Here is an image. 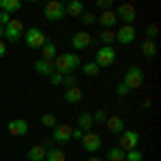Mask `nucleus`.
<instances>
[{
	"instance_id": "obj_1",
	"label": "nucleus",
	"mask_w": 161,
	"mask_h": 161,
	"mask_svg": "<svg viewBox=\"0 0 161 161\" xmlns=\"http://www.w3.org/2000/svg\"><path fill=\"white\" fill-rule=\"evenodd\" d=\"M77 67H80V56L73 52H62L54 58V69L60 75H71Z\"/></svg>"
},
{
	"instance_id": "obj_2",
	"label": "nucleus",
	"mask_w": 161,
	"mask_h": 161,
	"mask_svg": "<svg viewBox=\"0 0 161 161\" xmlns=\"http://www.w3.org/2000/svg\"><path fill=\"white\" fill-rule=\"evenodd\" d=\"M26 41V45L30 47V50H41L50 39L45 37V32L41 30V28H37V26H32V28H28V30H24V37H22Z\"/></svg>"
},
{
	"instance_id": "obj_3",
	"label": "nucleus",
	"mask_w": 161,
	"mask_h": 161,
	"mask_svg": "<svg viewBox=\"0 0 161 161\" xmlns=\"http://www.w3.org/2000/svg\"><path fill=\"white\" fill-rule=\"evenodd\" d=\"M123 84L129 88V90L142 86V84H144V71H142V67H131V69H127V71H125V77H123Z\"/></svg>"
},
{
	"instance_id": "obj_4",
	"label": "nucleus",
	"mask_w": 161,
	"mask_h": 161,
	"mask_svg": "<svg viewBox=\"0 0 161 161\" xmlns=\"http://www.w3.org/2000/svg\"><path fill=\"white\" fill-rule=\"evenodd\" d=\"M137 146H140V133L133 131V129H125L118 137V148L127 153V150H133Z\"/></svg>"
},
{
	"instance_id": "obj_5",
	"label": "nucleus",
	"mask_w": 161,
	"mask_h": 161,
	"mask_svg": "<svg viewBox=\"0 0 161 161\" xmlns=\"http://www.w3.org/2000/svg\"><path fill=\"white\" fill-rule=\"evenodd\" d=\"M116 62V52L112 45H103L97 50V58H95V64L99 67V69H105V67H112Z\"/></svg>"
},
{
	"instance_id": "obj_6",
	"label": "nucleus",
	"mask_w": 161,
	"mask_h": 161,
	"mask_svg": "<svg viewBox=\"0 0 161 161\" xmlns=\"http://www.w3.org/2000/svg\"><path fill=\"white\" fill-rule=\"evenodd\" d=\"M22 37H24V24H22L19 19H11L9 24L4 26V39H7V41L17 43Z\"/></svg>"
},
{
	"instance_id": "obj_7",
	"label": "nucleus",
	"mask_w": 161,
	"mask_h": 161,
	"mask_svg": "<svg viewBox=\"0 0 161 161\" xmlns=\"http://www.w3.org/2000/svg\"><path fill=\"white\" fill-rule=\"evenodd\" d=\"M114 13H116L118 19H123V24H129V26H133V22H136V17H137V11L131 2H123Z\"/></svg>"
},
{
	"instance_id": "obj_8",
	"label": "nucleus",
	"mask_w": 161,
	"mask_h": 161,
	"mask_svg": "<svg viewBox=\"0 0 161 161\" xmlns=\"http://www.w3.org/2000/svg\"><path fill=\"white\" fill-rule=\"evenodd\" d=\"M43 15H45L50 22H58V19H62V17L67 15V13H64V4H62V2H58V0H52V2H47V4H45Z\"/></svg>"
},
{
	"instance_id": "obj_9",
	"label": "nucleus",
	"mask_w": 161,
	"mask_h": 161,
	"mask_svg": "<svg viewBox=\"0 0 161 161\" xmlns=\"http://www.w3.org/2000/svg\"><path fill=\"white\" fill-rule=\"evenodd\" d=\"M71 131H73L71 125H67V123L56 125L54 131H52V142H56V144H67V142H71Z\"/></svg>"
},
{
	"instance_id": "obj_10",
	"label": "nucleus",
	"mask_w": 161,
	"mask_h": 161,
	"mask_svg": "<svg viewBox=\"0 0 161 161\" xmlns=\"http://www.w3.org/2000/svg\"><path fill=\"white\" fill-rule=\"evenodd\" d=\"M90 43H92V35L86 32V30H77L71 37V47L75 52H82V50H86V47H90Z\"/></svg>"
},
{
	"instance_id": "obj_11",
	"label": "nucleus",
	"mask_w": 161,
	"mask_h": 161,
	"mask_svg": "<svg viewBox=\"0 0 161 161\" xmlns=\"http://www.w3.org/2000/svg\"><path fill=\"white\" fill-rule=\"evenodd\" d=\"M101 136L99 133H92V131H88V133H84V137H82V146H84V150L86 153H97V150L101 148Z\"/></svg>"
},
{
	"instance_id": "obj_12",
	"label": "nucleus",
	"mask_w": 161,
	"mask_h": 161,
	"mask_svg": "<svg viewBox=\"0 0 161 161\" xmlns=\"http://www.w3.org/2000/svg\"><path fill=\"white\" fill-rule=\"evenodd\" d=\"M116 41L120 43V45H129V43H133L136 41V28L129 24H123L118 30H116Z\"/></svg>"
},
{
	"instance_id": "obj_13",
	"label": "nucleus",
	"mask_w": 161,
	"mask_h": 161,
	"mask_svg": "<svg viewBox=\"0 0 161 161\" xmlns=\"http://www.w3.org/2000/svg\"><path fill=\"white\" fill-rule=\"evenodd\" d=\"M7 131L15 137H24L26 133H28V123H26L24 118H13V120H9V125H7Z\"/></svg>"
},
{
	"instance_id": "obj_14",
	"label": "nucleus",
	"mask_w": 161,
	"mask_h": 161,
	"mask_svg": "<svg viewBox=\"0 0 161 161\" xmlns=\"http://www.w3.org/2000/svg\"><path fill=\"white\" fill-rule=\"evenodd\" d=\"M105 127H108V131L110 133H123L125 131V120L120 116H108V120H105Z\"/></svg>"
},
{
	"instance_id": "obj_15",
	"label": "nucleus",
	"mask_w": 161,
	"mask_h": 161,
	"mask_svg": "<svg viewBox=\"0 0 161 161\" xmlns=\"http://www.w3.org/2000/svg\"><path fill=\"white\" fill-rule=\"evenodd\" d=\"M35 71H37L39 75H45V77H50L56 69H54V60H41L39 58L37 62H35Z\"/></svg>"
},
{
	"instance_id": "obj_16",
	"label": "nucleus",
	"mask_w": 161,
	"mask_h": 161,
	"mask_svg": "<svg viewBox=\"0 0 161 161\" xmlns=\"http://www.w3.org/2000/svg\"><path fill=\"white\" fill-rule=\"evenodd\" d=\"M84 99V90L80 86H73V88H67L64 90V101L67 103H80Z\"/></svg>"
},
{
	"instance_id": "obj_17",
	"label": "nucleus",
	"mask_w": 161,
	"mask_h": 161,
	"mask_svg": "<svg viewBox=\"0 0 161 161\" xmlns=\"http://www.w3.org/2000/svg\"><path fill=\"white\" fill-rule=\"evenodd\" d=\"M64 13L71 15V17H82V13H84V4H82L80 0H71V2L64 4Z\"/></svg>"
},
{
	"instance_id": "obj_18",
	"label": "nucleus",
	"mask_w": 161,
	"mask_h": 161,
	"mask_svg": "<svg viewBox=\"0 0 161 161\" xmlns=\"http://www.w3.org/2000/svg\"><path fill=\"white\" fill-rule=\"evenodd\" d=\"M92 114L90 112H82L80 116H77V129H82L84 133H88L90 129H92Z\"/></svg>"
},
{
	"instance_id": "obj_19",
	"label": "nucleus",
	"mask_w": 161,
	"mask_h": 161,
	"mask_svg": "<svg viewBox=\"0 0 161 161\" xmlns=\"http://www.w3.org/2000/svg\"><path fill=\"white\" fill-rule=\"evenodd\" d=\"M45 146L43 144H37L32 148H28V161H45Z\"/></svg>"
},
{
	"instance_id": "obj_20",
	"label": "nucleus",
	"mask_w": 161,
	"mask_h": 161,
	"mask_svg": "<svg viewBox=\"0 0 161 161\" xmlns=\"http://www.w3.org/2000/svg\"><path fill=\"white\" fill-rule=\"evenodd\" d=\"M99 22L103 28H114L116 26V22H118V17H116V13H114V9L112 11H103L99 17Z\"/></svg>"
},
{
	"instance_id": "obj_21",
	"label": "nucleus",
	"mask_w": 161,
	"mask_h": 161,
	"mask_svg": "<svg viewBox=\"0 0 161 161\" xmlns=\"http://www.w3.org/2000/svg\"><path fill=\"white\" fill-rule=\"evenodd\" d=\"M58 56V50H56V45L52 43V41H47L43 47H41V60H54Z\"/></svg>"
},
{
	"instance_id": "obj_22",
	"label": "nucleus",
	"mask_w": 161,
	"mask_h": 161,
	"mask_svg": "<svg viewBox=\"0 0 161 161\" xmlns=\"http://www.w3.org/2000/svg\"><path fill=\"white\" fill-rule=\"evenodd\" d=\"M22 9V2L19 0H0V11H4V13H15V11H19Z\"/></svg>"
},
{
	"instance_id": "obj_23",
	"label": "nucleus",
	"mask_w": 161,
	"mask_h": 161,
	"mask_svg": "<svg viewBox=\"0 0 161 161\" xmlns=\"http://www.w3.org/2000/svg\"><path fill=\"white\" fill-rule=\"evenodd\" d=\"M99 39H101L103 45H112V43L116 41V30H114V28H103L101 35H99Z\"/></svg>"
},
{
	"instance_id": "obj_24",
	"label": "nucleus",
	"mask_w": 161,
	"mask_h": 161,
	"mask_svg": "<svg viewBox=\"0 0 161 161\" xmlns=\"http://www.w3.org/2000/svg\"><path fill=\"white\" fill-rule=\"evenodd\" d=\"M45 161H67V155L62 148H50L45 153Z\"/></svg>"
},
{
	"instance_id": "obj_25",
	"label": "nucleus",
	"mask_w": 161,
	"mask_h": 161,
	"mask_svg": "<svg viewBox=\"0 0 161 161\" xmlns=\"http://www.w3.org/2000/svg\"><path fill=\"white\" fill-rule=\"evenodd\" d=\"M155 54H157V45H155V41H148V39H146V41L142 43V56H144V58H153Z\"/></svg>"
},
{
	"instance_id": "obj_26",
	"label": "nucleus",
	"mask_w": 161,
	"mask_h": 161,
	"mask_svg": "<svg viewBox=\"0 0 161 161\" xmlns=\"http://www.w3.org/2000/svg\"><path fill=\"white\" fill-rule=\"evenodd\" d=\"M105 161H125V150H120L118 146H112L105 155Z\"/></svg>"
},
{
	"instance_id": "obj_27",
	"label": "nucleus",
	"mask_w": 161,
	"mask_h": 161,
	"mask_svg": "<svg viewBox=\"0 0 161 161\" xmlns=\"http://www.w3.org/2000/svg\"><path fill=\"white\" fill-rule=\"evenodd\" d=\"M99 67L95 64V60H90V62H86V64H82V73L84 75H88V77H95V75H99Z\"/></svg>"
},
{
	"instance_id": "obj_28",
	"label": "nucleus",
	"mask_w": 161,
	"mask_h": 161,
	"mask_svg": "<svg viewBox=\"0 0 161 161\" xmlns=\"http://www.w3.org/2000/svg\"><path fill=\"white\" fill-rule=\"evenodd\" d=\"M125 161H144V155H142V150H137V148L127 150L125 153Z\"/></svg>"
},
{
	"instance_id": "obj_29",
	"label": "nucleus",
	"mask_w": 161,
	"mask_h": 161,
	"mask_svg": "<svg viewBox=\"0 0 161 161\" xmlns=\"http://www.w3.org/2000/svg\"><path fill=\"white\" fill-rule=\"evenodd\" d=\"M41 125H43V127L54 129L58 123H56V116H54V114H43V116H41Z\"/></svg>"
},
{
	"instance_id": "obj_30",
	"label": "nucleus",
	"mask_w": 161,
	"mask_h": 161,
	"mask_svg": "<svg viewBox=\"0 0 161 161\" xmlns=\"http://www.w3.org/2000/svg\"><path fill=\"white\" fill-rule=\"evenodd\" d=\"M62 86H67V88L77 86V75H75V73H71V75H62Z\"/></svg>"
},
{
	"instance_id": "obj_31",
	"label": "nucleus",
	"mask_w": 161,
	"mask_h": 161,
	"mask_svg": "<svg viewBox=\"0 0 161 161\" xmlns=\"http://www.w3.org/2000/svg\"><path fill=\"white\" fill-rule=\"evenodd\" d=\"M144 30H146V39H148V41H153V39L157 37V30H159V28H157V24H155V22H150V24H146V28H144Z\"/></svg>"
},
{
	"instance_id": "obj_32",
	"label": "nucleus",
	"mask_w": 161,
	"mask_h": 161,
	"mask_svg": "<svg viewBox=\"0 0 161 161\" xmlns=\"http://www.w3.org/2000/svg\"><path fill=\"white\" fill-rule=\"evenodd\" d=\"M105 120H108V114H105L103 110H97L95 114H92V123L95 125H101V123H105Z\"/></svg>"
},
{
	"instance_id": "obj_33",
	"label": "nucleus",
	"mask_w": 161,
	"mask_h": 161,
	"mask_svg": "<svg viewBox=\"0 0 161 161\" xmlns=\"http://www.w3.org/2000/svg\"><path fill=\"white\" fill-rule=\"evenodd\" d=\"M80 19H82L84 24H95V22H97V15H95L92 11H84V13H82V17H80Z\"/></svg>"
},
{
	"instance_id": "obj_34",
	"label": "nucleus",
	"mask_w": 161,
	"mask_h": 161,
	"mask_svg": "<svg viewBox=\"0 0 161 161\" xmlns=\"http://www.w3.org/2000/svg\"><path fill=\"white\" fill-rule=\"evenodd\" d=\"M97 7H99L101 11H112L114 9V2L112 0H97Z\"/></svg>"
},
{
	"instance_id": "obj_35",
	"label": "nucleus",
	"mask_w": 161,
	"mask_h": 161,
	"mask_svg": "<svg viewBox=\"0 0 161 161\" xmlns=\"http://www.w3.org/2000/svg\"><path fill=\"white\" fill-rule=\"evenodd\" d=\"M114 92H116L118 97H127V95H129L131 90H129V88H127V86L123 84V82H120V84H116V88H114Z\"/></svg>"
},
{
	"instance_id": "obj_36",
	"label": "nucleus",
	"mask_w": 161,
	"mask_h": 161,
	"mask_svg": "<svg viewBox=\"0 0 161 161\" xmlns=\"http://www.w3.org/2000/svg\"><path fill=\"white\" fill-rule=\"evenodd\" d=\"M50 84H52V86H60V84H62V75L58 73V71H54V73L50 75Z\"/></svg>"
},
{
	"instance_id": "obj_37",
	"label": "nucleus",
	"mask_w": 161,
	"mask_h": 161,
	"mask_svg": "<svg viewBox=\"0 0 161 161\" xmlns=\"http://www.w3.org/2000/svg\"><path fill=\"white\" fill-rule=\"evenodd\" d=\"M13 17L9 15V13H4V11H0V26H7L9 22H11Z\"/></svg>"
},
{
	"instance_id": "obj_38",
	"label": "nucleus",
	"mask_w": 161,
	"mask_h": 161,
	"mask_svg": "<svg viewBox=\"0 0 161 161\" xmlns=\"http://www.w3.org/2000/svg\"><path fill=\"white\" fill-rule=\"evenodd\" d=\"M82 137H84V131H82V129H77V127H75L73 131H71V140H82Z\"/></svg>"
},
{
	"instance_id": "obj_39",
	"label": "nucleus",
	"mask_w": 161,
	"mask_h": 161,
	"mask_svg": "<svg viewBox=\"0 0 161 161\" xmlns=\"http://www.w3.org/2000/svg\"><path fill=\"white\" fill-rule=\"evenodd\" d=\"M2 56H7V43L0 39V58H2Z\"/></svg>"
},
{
	"instance_id": "obj_40",
	"label": "nucleus",
	"mask_w": 161,
	"mask_h": 161,
	"mask_svg": "<svg viewBox=\"0 0 161 161\" xmlns=\"http://www.w3.org/2000/svg\"><path fill=\"white\" fill-rule=\"evenodd\" d=\"M142 108H144V110H150V101L146 99V101H144V103H142Z\"/></svg>"
},
{
	"instance_id": "obj_41",
	"label": "nucleus",
	"mask_w": 161,
	"mask_h": 161,
	"mask_svg": "<svg viewBox=\"0 0 161 161\" xmlns=\"http://www.w3.org/2000/svg\"><path fill=\"white\" fill-rule=\"evenodd\" d=\"M4 37V26H0V39Z\"/></svg>"
},
{
	"instance_id": "obj_42",
	"label": "nucleus",
	"mask_w": 161,
	"mask_h": 161,
	"mask_svg": "<svg viewBox=\"0 0 161 161\" xmlns=\"http://www.w3.org/2000/svg\"><path fill=\"white\" fill-rule=\"evenodd\" d=\"M88 161H103V159H99V157H90Z\"/></svg>"
}]
</instances>
